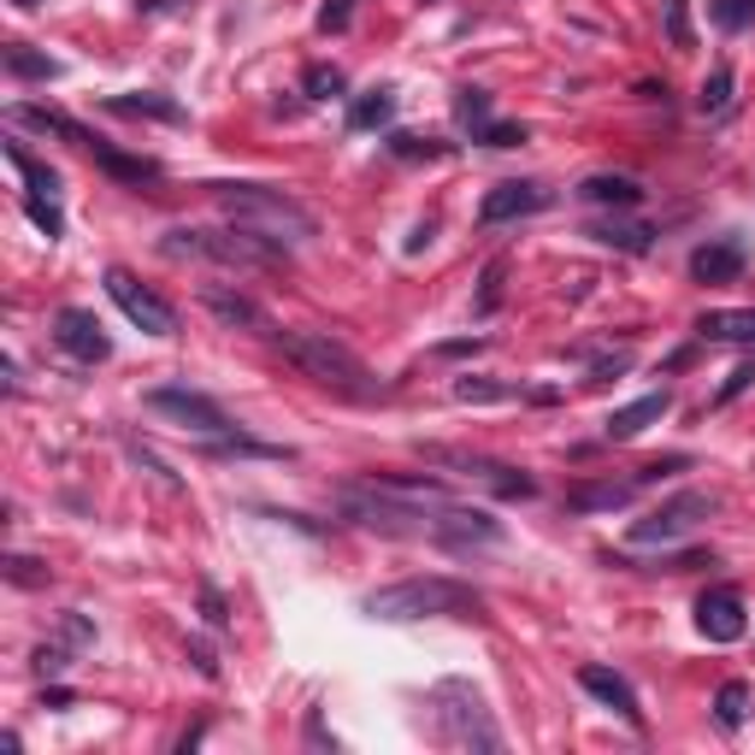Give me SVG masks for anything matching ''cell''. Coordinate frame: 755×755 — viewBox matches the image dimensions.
I'll use <instances>...</instances> for the list:
<instances>
[{
    "label": "cell",
    "instance_id": "obj_1",
    "mask_svg": "<svg viewBox=\"0 0 755 755\" xmlns=\"http://www.w3.org/2000/svg\"><path fill=\"white\" fill-rule=\"evenodd\" d=\"M360 614L390 620V626H408V620H490L484 597H478L472 585H460V578H443V573L367 590V597H360Z\"/></svg>",
    "mask_w": 755,
    "mask_h": 755
},
{
    "label": "cell",
    "instance_id": "obj_2",
    "mask_svg": "<svg viewBox=\"0 0 755 755\" xmlns=\"http://www.w3.org/2000/svg\"><path fill=\"white\" fill-rule=\"evenodd\" d=\"M278 348H284L289 367H296L301 378H313L319 390H331V396H343V402H384V384L372 378V367L348 343L331 337V331H278Z\"/></svg>",
    "mask_w": 755,
    "mask_h": 755
},
{
    "label": "cell",
    "instance_id": "obj_3",
    "mask_svg": "<svg viewBox=\"0 0 755 755\" xmlns=\"http://www.w3.org/2000/svg\"><path fill=\"white\" fill-rule=\"evenodd\" d=\"M213 201H219V213L230 225H249L260 230V237H272V242H313L319 237V219L308 207H301L296 195H284V189H272V183H201Z\"/></svg>",
    "mask_w": 755,
    "mask_h": 755
},
{
    "label": "cell",
    "instance_id": "obj_4",
    "mask_svg": "<svg viewBox=\"0 0 755 755\" xmlns=\"http://www.w3.org/2000/svg\"><path fill=\"white\" fill-rule=\"evenodd\" d=\"M159 249L171 260H213V266H237V272H284L289 249L272 237H260L249 225H225V230H201V225H178L159 237Z\"/></svg>",
    "mask_w": 755,
    "mask_h": 755
},
{
    "label": "cell",
    "instance_id": "obj_5",
    "mask_svg": "<svg viewBox=\"0 0 755 755\" xmlns=\"http://www.w3.org/2000/svg\"><path fill=\"white\" fill-rule=\"evenodd\" d=\"M431 703H438V738L448 750H502V726L490 720L484 696L467 679H443Z\"/></svg>",
    "mask_w": 755,
    "mask_h": 755
},
{
    "label": "cell",
    "instance_id": "obj_6",
    "mask_svg": "<svg viewBox=\"0 0 755 755\" xmlns=\"http://www.w3.org/2000/svg\"><path fill=\"white\" fill-rule=\"evenodd\" d=\"M419 455L431 460V467H448L460 478H472V484H484L490 496L502 502H531L537 496V478L507 467V460H490V455H472V448H448V443H419Z\"/></svg>",
    "mask_w": 755,
    "mask_h": 755
},
{
    "label": "cell",
    "instance_id": "obj_7",
    "mask_svg": "<svg viewBox=\"0 0 755 755\" xmlns=\"http://www.w3.org/2000/svg\"><path fill=\"white\" fill-rule=\"evenodd\" d=\"M720 514V496L715 490H679V496H667L656 514H644V519H632V543L637 549H649V543H679V537H691L703 519H715Z\"/></svg>",
    "mask_w": 755,
    "mask_h": 755
},
{
    "label": "cell",
    "instance_id": "obj_8",
    "mask_svg": "<svg viewBox=\"0 0 755 755\" xmlns=\"http://www.w3.org/2000/svg\"><path fill=\"white\" fill-rule=\"evenodd\" d=\"M100 284H107V296L119 301V313H124L136 331H148V337H171V331H178V313H171V301L154 296V289L136 278V272L107 266V278H100Z\"/></svg>",
    "mask_w": 755,
    "mask_h": 755
},
{
    "label": "cell",
    "instance_id": "obj_9",
    "mask_svg": "<svg viewBox=\"0 0 755 755\" xmlns=\"http://www.w3.org/2000/svg\"><path fill=\"white\" fill-rule=\"evenodd\" d=\"M148 408L154 414H166V419H178L183 431H201V438H230V419H225V408L213 396H201V390H189V384H159V390H148Z\"/></svg>",
    "mask_w": 755,
    "mask_h": 755
},
{
    "label": "cell",
    "instance_id": "obj_10",
    "mask_svg": "<svg viewBox=\"0 0 755 755\" xmlns=\"http://www.w3.org/2000/svg\"><path fill=\"white\" fill-rule=\"evenodd\" d=\"M53 343H60L71 360H83V367H100V360L112 355V337L100 331V319L89 308H60L53 313Z\"/></svg>",
    "mask_w": 755,
    "mask_h": 755
},
{
    "label": "cell",
    "instance_id": "obj_11",
    "mask_svg": "<svg viewBox=\"0 0 755 755\" xmlns=\"http://www.w3.org/2000/svg\"><path fill=\"white\" fill-rule=\"evenodd\" d=\"M696 632L708 637V644H738V637L750 632V614H744V597H738L732 585H715L696 597Z\"/></svg>",
    "mask_w": 755,
    "mask_h": 755
},
{
    "label": "cell",
    "instance_id": "obj_12",
    "mask_svg": "<svg viewBox=\"0 0 755 755\" xmlns=\"http://www.w3.org/2000/svg\"><path fill=\"white\" fill-rule=\"evenodd\" d=\"M431 543H443V549H455V555H467V549H478V543H502V519H490L484 507H455V502H443L438 537H431Z\"/></svg>",
    "mask_w": 755,
    "mask_h": 755
},
{
    "label": "cell",
    "instance_id": "obj_13",
    "mask_svg": "<svg viewBox=\"0 0 755 755\" xmlns=\"http://www.w3.org/2000/svg\"><path fill=\"white\" fill-rule=\"evenodd\" d=\"M549 189L543 183H496V189H484V201H478V225H507V219H531V213H543L549 207Z\"/></svg>",
    "mask_w": 755,
    "mask_h": 755
},
{
    "label": "cell",
    "instance_id": "obj_14",
    "mask_svg": "<svg viewBox=\"0 0 755 755\" xmlns=\"http://www.w3.org/2000/svg\"><path fill=\"white\" fill-rule=\"evenodd\" d=\"M578 685H585L590 696H597L602 708H614V715L626 720V726H637V732H644V708H637V691H632L626 679L614 673V667H602V661H585V667H578Z\"/></svg>",
    "mask_w": 755,
    "mask_h": 755
},
{
    "label": "cell",
    "instance_id": "obj_15",
    "mask_svg": "<svg viewBox=\"0 0 755 755\" xmlns=\"http://www.w3.org/2000/svg\"><path fill=\"white\" fill-rule=\"evenodd\" d=\"M637 478H578V484H566V507L573 514H614V507H632L637 496Z\"/></svg>",
    "mask_w": 755,
    "mask_h": 755
},
{
    "label": "cell",
    "instance_id": "obj_16",
    "mask_svg": "<svg viewBox=\"0 0 755 755\" xmlns=\"http://www.w3.org/2000/svg\"><path fill=\"white\" fill-rule=\"evenodd\" d=\"M750 266V249L738 237H720V242H703V249L691 254V278L696 284H738Z\"/></svg>",
    "mask_w": 755,
    "mask_h": 755
},
{
    "label": "cell",
    "instance_id": "obj_17",
    "mask_svg": "<svg viewBox=\"0 0 755 755\" xmlns=\"http://www.w3.org/2000/svg\"><path fill=\"white\" fill-rule=\"evenodd\" d=\"M667 408H673V390H649V396H637V402H626V408L608 414L602 438H608V443H632V438H644V431L656 426Z\"/></svg>",
    "mask_w": 755,
    "mask_h": 755
},
{
    "label": "cell",
    "instance_id": "obj_18",
    "mask_svg": "<svg viewBox=\"0 0 755 755\" xmlns=\"http://www.w3.org/2000/svg\"><path fill=\"white\" fill-rule=\"evenodd\" d=\"M585 207H614V213H632V207H644V183L626 178V171H590L585 183L573 189Z\"/></svg>",
    "mask_w": 755,
    "mask_h": 755
},
{
    "label": "cell",
    "instance_id": "obj_19",
    "mask_svg": "<svg viewBox=\"0 0 755 755\" xmlns=\"http://www.w3.org/2000/svg\"><path fill=\"white\" fill-rule=\"evenodd\" d=\"M201 308H207L213 319H219L225 331H272V319L254 308L242 289H225V284H207L201 289Z\"/></svg>",
    "mask_w": 755,
    "mask_h": 755
},
{
    "label": "cell",
    "instance_id": "obj_20",
    "mask_svg": "<svg viewBox=\"0 0 755 755\" xmlns=\"http://www.w3.org/2000/svg\"><path fill=\"white\" fill-rule=\"evenodd\" d=\"M83 154H89L95 166L107 171V178H119V183H136V189H142V183H159V178H166V166H159V159L124 154V148H112L107 136H95V142H89V148H83Z\"/></svg>",
    "mask_w": 755,
    "mask_h": 755
},
{
    "label": "cell",
    "instance_id": "obj_21",
    "mask_svg": "<svg viewBox=\"0 0 755 755\" xmlns=\"http://www.w3.org/2000/svg\"><path fill=\"white\" fill-rule=\"evenodd\" d=\"M7 124H24V130H41V136H60L71 142V148H89L95 142V130L89 124H77V119H65V112H53V107H7Z\"/></svg>",
    "mask_w": 755,
    "mask_h": 755
},
{
    "label": "cell",
    "instance_id": "obj_22",
    "mask_svg": "<svg viewBox=\"0 0 755 755\" xmlns=\"http://www.w3.org/2000/svg\"><path fill=\"white\" fill-rule=\"evenodd\" d=\"M703 343H755V308H708L696 319Z\"/></svg>",
    "mask_w": 755,
    "mask_h": 755
},
{
    "label": "cell",
    "instance_id": "obj_23",
    "mask_svg": "<svg viewBox=\"0 0 755 755\" xmlns=\"http://www.w3.org/2000/svg\"><path fill=\"white\" fill-rule=\"evenodd\" d=\"M107 112H119V119H159V124H183L189 119L178 100L154 95V89H142V95H107Z\"/></svg>",
    "mask_w": 755,
    "mask_h": 755
},
{
    "label": "cell",
    "instance_id": "obj_24",
    "mask_svg": "<svg viewBox=\"0 0 755 755\" xmlns=\"http://www.w3.org/2000/svg\"><path fill=\"white\" fill-rule=\"evenodd\" d=\"M590 237L608 242V249H620V254H649L661 230L656 225H632V219H602V225H590Z\"/></svg>",
    "mask_w": 755,
    "mask_h": 755
},
{
    "label": "cell",
    "instance_id": "obj_25",
    "mask_svg": "<svg viewBox=\"0 0 755 755\" xmlns=\"http://www.w3.org/2000/svg\"><path fill=\"white\" fill-rule=\"evenodd\" d=\"M390 119H396V89H390V83H378V89L348 100V130H378Z\"/></svg>",
    "mask_w": 755,
    "mask_h": 755
},
{
    "label": "cell",
    "instance_id": "obj_26",
    "mask_svg": "<svg viewBox=\"0 0 755 755\" xmlns=\"http://www.w3.org/2000/svg\"><path fill=\"white\" fill-rule=\"evenodd\" d=\"M0 60H7V71H12L19 83H53V77H60V60H48V53L24 48V41H7V48H0Z\"/></svg>",
    "mask_w": 755,
    "mask_h": 755
},
{
    "label": "cell",
    "instance_id": "obj_27",
    "mask_svg": "<svg viewBox=\"0 0 755 755\" xmlns=\"http://www.w3.org/2000/svg\"><path fill=\"white\" fill-rule=\"evenodd\" d=\"M7 159L24 171V183H31V195H48V201H60V171L53 166H41V159L31 148H19V142H7Z\"/></svg>",
    "mask_w": 755,
    "mask_h": 755
},
{
    "label": "cell",
    "instance_id": "obj_28",
    "mask_svg": "<svg viewBox=\"0 0 755 755\" xmlns=\"http://www.w3.org/2000/svg\"><path fill=\"white\" fill-rule=\"evenodd\" d=\"M661 36L673 53H691L696 48V31H691V0H661Z\"/></svg>",
    "mask_w": 755,
    "mask_h": 755
},
{
    "label": "cell",
    "instance_id": "obj_29",
    "mask_svg": "<svg viewBox=\"0 0 755 755\" xmlns=\"http://www.w3.org/2000/svg\"><path fill=\"white\" fill-rule=\"evenodd\" d=\"M455 124L472 130V142L484 136V124H490V89H472V83H460V89H455Z\"/></svg>",
    "mask_w": 755,
    "mask_h": 755
},
{
    "label": "cell",
    "instance_id": "obj_30",
    "mask_svg": "<svg viewBox=\"0 0 755 755\" xmlns=\"http://www.w3.org/2000/svg\"><path fill=\"white\" fill-rule=\"evenodd\" d=\"M715 720H720V732H738V726L750 720V685H744V679H726V685H720Z\"/></svg>",
    "mask_w": 755,
    "mask_h": 755
},
{
    "label": "cell",
    "instance_id": "obj_31",
    "mask_svg": "<svg viewBox=\"0 0 755 755\" xmlns=\"http://www.w3.org/2000/svg\"><path fill=\"white\" fill-rule=\"evenodd\" d=\"M726 107H732V65L720 60V65L703 77V95H696V112H703V119H720Z\"/></svg>",
    "mask_w": 755,
    "mask_h": 755
},
{
    "label": "cell",
    "instance_id": "obj_32",
    "mask_svg": "<svg viewBox=\"0 0 755 755\" xmlns=\"http://www.w3.org/2000/svg\"><path fill=\"white\" fill-rule=\"evenodd\" d=\"M396 159H448L455 154V142H438V136H414V130H396V136L384 142Z\"/></svg>",
    "mask_w": 755,
    "mask_h": 755
},
{
    "label": "cell",
    "instance_id": "obj_33",
    "mask_svg": "<svg viewBox=\"0 0 755 755\" xmlns=\"http://www.w3.org/2000/svg\"><path fill=\"white\" fill-rule=\"evenodd\" d=\"M24 219H31L48 242L65 237V213H60V201H48V195H24Z\"/></svg>",
    "mask_w": 755,
    "mask_h": 755
},
{
    "label": "cell",
    "instance_id": "obj_34",
    "mask_svg": "<svg viewBox=\"0 0 755 755\" xmlns=\"http://www.w3.org/2000/svg\"><path fill=\"white\" fill-rule=\"evenodd\" d=\"M0 578H7V585H19V590H41V585H48V561L7 555V561H0Z\"/></svg>",
    "mask_w": 755,
    "mask_h": 755
},
{
    "label": "cell",
    "instance_id": "obj_35",
    "mask_svg": "<svg viewBox=\"0 0 755 755\" xmlns=\"http://www.w3.org/2000/svg\"><path fill=\"white\" fill-rule=\"evenodd\" d=\"M343 89H348V77L337 65H308V71H301V95H308V100H331Z\"/></svg>",
    "mask_w": 755,
    "mask_h": 755
},
{
    "label": "cell",
    "instance_id": "obj_36",
    "mask_svg": "<svg viewBox=\"0 0 755 755\" xmlns=\"http://www.w3.org/2000/svg\"><path fill=\"white\" fill-rule=\"evenodd\" d=\"M514 384H496V378H455V402H507Z\"/></svg>",
    "mask_w": 755,
    "mask_h": 755
},
{
    "label": "cell",
    "instance_id": "obj_37",
    "mask_svg": "<svg viewBox=\"0 0 755 755\" xmlns=\"http://www.w3.org/2000/svg\"><path fill=\"white\" fill-rule=\"evenodd\" d=\"M708 12H715L720 31H744V24H755V0H708Z\"/></svg>",
    "mask_w": 755,
    "mask_h": 755
},
{
    "label": "cell",
    "instance_id": "obj_38",
    "mask_svg": "<svg viewBox=\"0 0 755 755\" xmlns=\"http://www.w3.org/2000/svg\"><path fill=\"white\" fill-rule=\"evenodd\" d=\"M478 142H484V148H526V142H531V124H519V119H514V124H496V119H490Z\"/></svg>",
    "mask_w": 755,
    "mask_h": 755
},
{
    "label": "cell",
    "instance_id": "obj_39",
    "mask_svg": "<svg viewBox=\"0 0 755 755\" xmlns=\"http://www.w3.org/2000/svg\"><path fill=\"white\" fill-rule=\"evenodd\" d=\"M685 467H691V455H661V460H644L632 478L649 490V484H661V478H673V472H685Z\"/></svg>",
    "mask_w": 755,
    "mask_h": 755
},
{
    "label": "cell",
    "instance_id": "obj_40",
    "mask_svg": "<svg viewBox=\"0 0 755 755\" xmlns=\"http://www.w3.org/2000/svg\"><path fill=\"white\" fill-rule=\"evenodd\" d=\"M502 260H490V266H484V278H478V313H496L502 308Z\"/></svg>",
    "mask_w": 755,
    "mask_h": 755
},
{
    "label": "cell",
    "instance_id": "obj_41",
    "mask_svg": "<svg viewBox=\"0 0 755 755\" xmlns=\"http://www.w3.org/2000/svg\"><path fill=\"white\" fill-rule=\"evenodd\" d=\"M71 656H77V649H71L65 637H60V644H41V649H36V673H41V679H60Z\"/></svg>",
    "mask_w": 755,
    "mask_h": 755
},
{
    "label": "cell",
    "instance_id": "obj_42",
    "mask_svg": "<svg viewBox=\"0 0 755 755\" xmlns=\"http://www.w3.org/2000/svg\"><path fill=\"white\" fill-rule=\"evenodd\" d=\"M201 620H207L213 632H225V626H230V602L219 597V585H201Z\"/></svg>",
    "mask_w": 755,
    "mask_h": 755
},
{
    "label": "cell",
    "instance_id": "obj_43",
    "mask_svg": "<svg viewBox=\"0 0 755 755\" xmlns=\"http://www.w3.org/2000/svg\"><path fill=\"white\" fill-rule=\"evenodd\" d=\"M620 372H632V348H620V355H597V360H590V378H597V384H608V378H620Z\"/></svg>",
    "mask_w": 755,
    "mask_h": 755
},
{
    "label": "cell",
    "instance_id": "obj_44",
    "mask_svg": "<svg viewBox=\"0 0 755 755\" xmlns=\"http://www.w3.org/2000/svg\"><path fill=\"white\" fill-rule=\"evenodd\" d=\"M348 19H355V0H325L319 7V31H348Z\"/></svg>",
    "mask_w": 755,
    "mask_h": 755
},
{
    "label": "cell",
    "instance_id": "obj_45",
    "mask_svg": "<svg viewBox=\"0 0 755 755\" xmlns=\"http://www.w3.org/2000/svg\"><path fill=\"white\" fill-rule=\"evenodd\" d=\"M60 637H65L71 649H89V644H95V626H89L83 614H65V620H60Z\"/></svg>",
    "mask_w": 755,
    "mask_h": 755
},
{
    "label": "cell",
    "instance_id": "obj_46",
    "mask_svg": "<svg viewBox=\"0 0 755 755\" xmlns=\"http://www.w3.org/2000/svg\"><path fill=\"white\" fill-rule=\"evenodd\" d=\"M750 384H755V367H738V372H732V378H726V384L715 390V408H726V402H738Z\"/></svg>",
    "mask_w": 755,
    "mask_h": 755
},
{
    "label": "cell",
    "instance_id": "obj_47",
    "mask_svg": "<svg viewBox=\"0 0 755 755\" xmlns=\"http://www.w3.org/2000/svg\"><path fill=\"white\" fill-rule=\"evenodd\" d=\"M189 661H195V673H201V679H219V656H213L207 644H189Z\"/></svg>",
    "mask_w": 755,
    "mask_h": 755
},
{
    "label": "cell",
    "instance_id": "obj_48",
    "mask_svg": "<svg viewBox=\"0 0 755 755\" xmlns=\"http://www.w3.org/2000/svg\"><path fill=\"white\" fill-rule=\"evenodd\" d=\"M308 744H313V750H337V738L325 732V720H319V708H308Z\"/></svg>",
    "mask_w": 755,
    "mask_h": 755
},
{
    "label": "cell",
    "instance_id": "obj_49",
    "mask_svg": "<svg viewBox=\"0 0 755 755\" xmlns=\"http://www.w3.org/2000/svg\"><path fill=\"white\" fill-rule=\"evenodd\" d=\"M71 703H77V696H71L65 685H48V691H41V708H71Z\"/></svg>",
    "mask_w": 755,
    "mask_h": 755
},
{
    "label": "cell",
    "instance_id": "obj_50",
    "mask_svg": "<svg viewBox=\"0 0 755 755\" xmlns=\"http://www.w3.org/2000/svg\"><path fill=\"white\" fill-rule=\"evenodd\" d=\"M201 738H207V720H201V726H189V732L178 738V750L189 755V750H195V744H201Z\"/></svg>",
    "mask_w": 755,
    "mask_h": 755
},
{
    "label": "cell",
    "instance_id": "obj_51",
    "mask_svg": "<svg viewBox=\"0 0 755 755\" xmlns=\"http://www.w3.org/2000/svg\"><path fill=\"white\" fill-rule=\"evenodd\" d=\"M637 100H667V83H637Z\"/></svg>",
    "mask_w": 755,
    "mask_h": 755
},
{
    "label": "cell",
    "instance_id": "obj_52",
    "mask_svg": "<svg viewBox=\"0 0 755 755\" xmlns=\"http://www.w3.org/2000/svg\"><path fill=\"white\" fill-rule=\"evenodd\" d=\"M431 230H438V225H419V230H414V237H408V254L426 249V242H431Z\"/></svg>",
    "mask_w": 755,
    "mask_h": 755
},
{
    "label": "cell",
    "instance_id": "obj_53",
    "mask_svg": "<svg viewBox=\"0 0 755 755\" xmlns=\"http://www.w3.org/2000/svg\"><path fill=\"white\" fill-rule=\"evenodd\" d=\"M183 0H142V12H178Z\"/></svg>",
    "mask_w": 755,
    "mask_h": 755
},
{
    "label": "cell",
    "instance_id": "obj_54",
    "mask_svg": "<svg viewBox=\"0 0 755 755\" xmlns=\"http://www.w3.org/2000/svg\"><path fill=\"white\" fill-rule=\"evenodd\" d=\"M19 7H24V12H31V7H36V0H19Z\"/></svg>",
    "mask_w": 755,
    "mask_h": 755
}]
</instances>
